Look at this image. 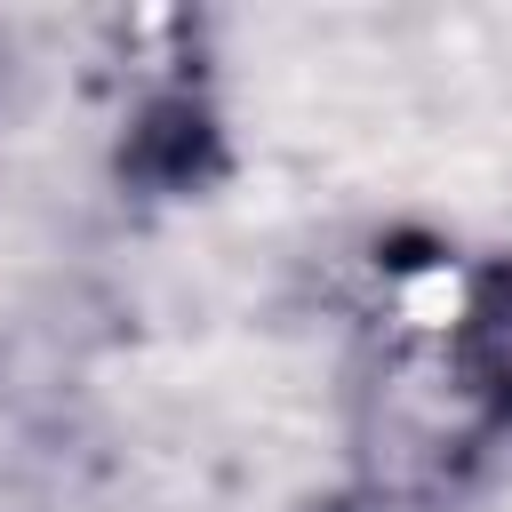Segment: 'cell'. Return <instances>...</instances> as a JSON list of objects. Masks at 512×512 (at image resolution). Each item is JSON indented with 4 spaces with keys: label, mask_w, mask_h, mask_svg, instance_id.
I'll list each match as a JSON object with an SVG mask.
<instances>
[{
    "label": "cell",
    "mask_w": 512,
    "mask_h": 512,
    "mask_svg": "<svg viewBox=\"0 0 512 512\" xmlns=\"http://www.w3.org/2000/svg\"><path fill=\"white\" fill-rule=\"evenodd\" d=\"M480 344H488V368H496L504 392H512V304H496V312L480 320Z\"/></svg>",
    "instance_id": "1"
}]
</instances>
